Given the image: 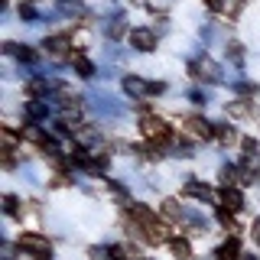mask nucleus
Masks as SVG:
<instances>
[{
    "label": "nucleus",
    "mask_w": 260,
    "mask_h": 260,
    "mask_svg": "<svg viewBox=\"0 0 260 260\" xmlns=\"http://www.w3.org/2000/svg\"><path fill=\"white\" fill-rule=\"evenodd\" d=\"M130 46H134L137 52H153V49H156V32L146 29V26L130 29Z\"/></svg>",
    "instance_id": "f257e3e1"
},
{
    "label": "nucleus",
    "mask_w": 260,
    "mask_h": 260,
    "mask_svg": "<svg viewBox=\"0 0 260 260\" xmlns=\"http://www.w3.org/2000/svg\"><path fill=\"white\" fill-rule=\"evenodd\" d=\"M20 247L29 250V254H36V257H49V254H52V244H49V238H43V234H23Z\"/></svg>",
    "instance_id": "f03ea898"
},
{
    "label": "nucleus",
    "mask_w": 260,
    "mask_h": 260,
    "mask_svg": "<svg viewBox=\"0 0 260 260\" xmlns=\"http://www.w3.org/2000/svg\"><path fill=\"white\" fill-rule=\"evenodd\" d=\"M140 127H143L146 137H153V140H159V143H166L169 137H173V134H169V127H166V120H159V117H143Z\"/></svg>",
    "instance_id": "7ed1b4c3"
},
{
    "label": "nucleus",
    "mask_w": 260,
    "mask_h": 260,
    "mask_svg": "<svg viewBox=\"0 0 260 260\" xmlns=\"http://www.w3.org/2000/svg\"><path fill=\"white\" fill-rule=\"evenodd\" d=\"M91 101H94V108L101 111V114H108V117H120V114H124L120 101H117V98H111V94H91Z\"/></svg>",
    "instance_id": "20e7f679"
},
{
    "label": "nucleus",
    "mask_w": 260,
    "mask_h": 260,
    "mask_svg": "<svg viewBox=\"0 0 260 260\" xmlns=\"http://www.w3.org/2000/svg\"><path fill=\"white\" fill-rule=\"evenodd\" d=\"M124 91H127V94L143 98V94H153V85H146V81H143V78H137V75H127V78H124Z\"/></svg>",
    "instance_id": "39448f33"
},
{
    "label": "nucleus",
    "mask_w": 260,
    "mask_h": 260,
    "mask_svg": "<svg viewBox=\"0 0 260 260\" xmlns=\"http://www.w3.org/2000/svg\"><path fill=\"white\" fill-rule=\"evenodd\" d=\"M192 72H195V75H202L205 81H221V69H218L215 62H195Z\"/></svg>",
    "instance_id": "423d86ee"
},
{
    "label": "nucleus",
    "mask_w": 260,
    "mask_h": 260,
    "mask_svg": "<svg viewBox=\"0 0 260 260\" xmlns=\"http://www.w3.org/2000/svg\"><path fill=\"white\" fill-rule=\"evenodd\" d=\"M185 195H192V199H199V202H208L211 199V189H208V185H202L199 179H189V182H185Z\"/></svg>",
    "instance_id": "0eeeda50"
},
{
    "label": "nucleus",
    "mask_w": 260,
    "mask_h": 260,
    "mask_svg": "<svg viewBox=\"0 0 260 260\" xmlns=\"http://www.w3.org/2000/svg\"><path fill=\"white\" fill-rule=\"evenodd\" d=\"M4 52H7V55H16V59H23V62H36V52H32L29 46H16V43H7V46H4Z\"/></svg>",
    "instance_id": "6e6552de"
},
{
    "label": "nucleus",
    "mask_w": 260,
    "mask_h": 260,
    "mask_svg": "<svg viewBox=\"0 0 260 260\" xmlns=\"http://www.w3.org/2000/svg\"><path fill=\"white\" fill-rule=\"evenodd\" d=\"M221 202H224V208L228 211H241V205H244V199H241V192H234L231 185H228V189H221Z\"/></svg>",
    "instance_id": "1a4fd4ad"
},
{
    "label": "nucleus",
    "mask_w": 260,
    "mask_h": 260,
    "mask_svg": "<svg viewBox=\"0 0 260 260\" xmlns=\"http://www.w3.org/2000/svg\"><path fill=\"white\" fill-rule=\"evenodd\" d=\"M238 250H241L238 238H228L221 247H218V260H234V257H238Z\"/></svg>",
    "instance_id": "9d476101"
},
{
    "label": "nucleus",
    "mask_w": 260,
    "mask_h": 260,
    "mask_svg": "<svg viewBox=\"0 0 260 260\" xmlns=\"http://www.w3.org/2000/svg\"><path fill=\"white\" fill-rule=\"evenodd\" d=\"M185 127H189V130H195L199 137H215V127H208L202 117H189V120H185Z\"/></svg>",
    "instance_id": "9b49d317"
},
{
    "label": "nucleus",
    "mask_w": 260,
    "mask_h": 260,
    "mask_svg": "<svg viewBox=\"0 0 260 260\" xmlns=\"http://www.w3.org/2000/svg\"><path fill=\"white\" fill-rule=\"evenodd\" d=\"M43 46L49 52H69V36H49Z\"/></svg>",
    "instance_id": "f8f14e48"
},
{
    "label": "nucleus",
    "mask_w": 260,
    "mask_h": 260,
    "mask_svg": "<svg viewBox=\"0 0 260 260\" xmlns=\"http://www.w3.org/2000/svg\"><path fill=\"white\" fill-rule=\"evenodd\" d=\"M169 247H173V254H176L179 260H185V257H189V254H192V247H189V244H185L182 238H176V241H169Z\"/></svg>",
    "instance_id": "ddd939ff"
},
{
    "label": "nucleus",
    "mask_w": 260,
    "mask_h": 260,
    "mask_svg": "<svg viewBox=\"0 0 260 260\" xmlns=\"http://www.w3.org/2000/svg\"><path fill=\"white\" fill-rule=\"evenodd\" d=\"M81 10V0H59V13H65V16H75Z\"/></svg>",
    "instance_id": "4468645a"
},
{
    "label": "nucleus",
    "mask_w": 260,
    "mask_h": 260,
    "mask_svg": "<svg viewBox=\"0 0 260 260\" xmlns=\"http://www.w3.org/2000/svg\"><path fill=\"white\" fill-rule=\"evenodd\" d=\"M26 114H29L32 120H43L46 114H49V108H46V104H39V101H32V104H26Z\"/></svg>",
    "instance_id": "2eb2a0df"
},
{
    "label": "nucleus",
    "mask_w": 260,
    "mask_h": 260,
    "mask_svg": "<svg viewBox=\"0 0 260 260\" xmlns=\"http://www.w3.org/2000/svg\"><path fill=\"white\" fill-rule=\"evenodd\" d=\"M182 221H189V224L195 228V231H202V228H205V218H202L199 211H185V215H182Z\"/></svg>",
    "instance_id": "dca6fc26"
},
{
    "label": "nucleus",
    "mask_w": 260,
    "mask_h": 260,
    "mask_svg": "<svg viewBox=\"0 0 260 260\" xmlns=\"http://www.w3.org/2000/svg\"><path fill=\"white\" fill-rule=\"evenodd\" d=\"M75 69H78L85 78H91V75H94V65L88 62V59H81V55H75Z\"/></svg>",
    "instance_id": "f3484780"
},
{
    "label": "nucleus",
    "mask_w": 260,
    "mask_h": 260,
    "mask_svg": "<svg viewBox=\"0 0 260 260\" xmlns=\"http://www.w3.org/2000/svg\"><path fill=\"white\" fill-rule=\"evenodd\" d=\"M108 36H111V39H120V36H124V23H120V16L108 26Z\"/></svg>",
    "instance_id": "a211bd4d"
},
{
    "label": "nucleus",
    "mask_w": 260,
    "mask_h": 260,
    "mask_svg": "<svg viewBox=\"0 0 260 260\" xmlns=\"http://www.w3.org/2000/svg\"><path fill=\"white\" fill-rule=\"evenodd\" d=\"M228 59H231V62H244V49L238 43H231V46H228Z\"/></svg>",
    "instance_id": "6ab92c4d"
},
{
    "label": "nucleus",
    "mask_w": 260,
    "mask_h": 260,
    "mask_svg": "<svg viewBox=\"0 0 260 260\" xmlns=\"http://www.w3.org/2000/svg\"><path fill=\"white\" fill-rule=\"evenodd\" d=\"M162 208H166V215H169V218H182V215H185V211L179 208L176 202H166V205H162Z\"/></svg>",
    "instance_id": "aec40b11"
},
{
    "label": "nucleus",
    "mask_w": 260,
    "mask_h": 260,
    "mask_svg": "<svg viewBox=\"0 0 260 260\" xmlns=\"http://www.w3.org/2000/svg\"><path fill=\"white\" fill-rule=\"evenodd\" d=\"M29 91H32V94H43V91H46V81H39V78L29 81Z\"/></svg>",
    "instance_id": "412c9836"
},
{
    "label": "nucleus",
    "mask_w": 260,
    "mask_h": 260,
    "mask_svg": "<svg viewBox=\"0 0 260 260\" xmlns=\"http://www.w3.org/2000/svg\"><path fill=\"white\" fill-rule=\"evenodd\" d=\"M4 205H7V215H16V205H20V202H16L13 195H7V202H4Z\"/></svg>",
    "instance_id": "4be33fe9"
},
{
    "label": "nucleus",
    "mask_w": 260,
    "mask_h": 260,
    "mask_svg": "<svg viewBox=\"0 0 260 260\" xmlns=\"http://www.w3.org/2000/svg\"><path fill=\"white\" fill-rule=\"evenodd\" d=\"M20 13H23V20H32V16H36V10H32V7H23Z\"/></svg>",
    "instance_id": "5701e85b"
},
{
    "label": "nucleus",
    "mask_w": 260,
    "mask_h": 260,
    "mask_svg": "<svg viewBox=\"0 0 260 260\" xmlns=\"http://www.w3.org/2000/svg\"><path fill=\"white\" fill-rule=\"evenodd\" d=\"M205 4L211 7V10H221V7H224V0H205Z\"/></svg>",
    "instance_id": "b1692460"
},
{
    "label": "nucleus",
    "mask_w": 260,
    "mask_h": 260,
    "mask_svg": "<svg viewBox=\"0 0 260 260\" xmlns=\"http://www.w3.org/2000/svg\"><path fill=\"white\" fill-rule=\"evenodd\" d=\"M254 238H257V244H260V224H257V228H254Z\"/></svg>",
    "instance_id": "393cba45"
},
{
    "label": "nucleus",
    "mask_w": 260,
    "mask_h": 260,
    "mask_svg": "<svg viewBox=\"0 0 260 260\" xmlns=\"http://www.w3.org/2000/svg\"><path fill=\"white\" fill-rule=\"evenodd\" d=\"M241 260H257V257H241Z\"/></svg>",
    "instance_id": "a878e982"
}]
</instances>
